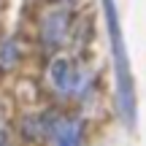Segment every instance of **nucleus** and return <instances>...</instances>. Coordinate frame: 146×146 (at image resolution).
I'll use <instances>...</instances> for the list:
<instances>
[{"label":"nucleus","mask_w":146,"mask_h":146,"mask_svg":"<svg viewBox=\"0 0 146 146\" xmlns=\"http://www.w3.org/2000/svg\"><path fill=\"white\" fill-rule=\"evenodd\" d=\"M106 8V25H108V38H111V57L116 68V89H119V114L127 127L135 125V89H133V76L127 65V52H125V38L119 30V16H116L114 0H103Z\"/></svg>","instance_id":"f257e3e1"},{"label":"nucleus","mask_w":146,"mask_h":146,"mask_svg":"<svg viewBox=\"0 0 146 146\" xmlns=\"http://www.w3.org/2000/svg\"><path fill=\"white\" fill-rule=\"evenodd\" d=\"M54 146H81V122L76 119H60L52 130Z\"/></svg>","instance_id":"7ed1b4c3"},{"label":"nucleus","mask_w":146,"mask_h":146,"mask_svg":"<svg viewBox=\"0 0 146 146\" xmlns=\"http://www.w3.org/2000/svg\"><path fill=\"white\" fill-rule=\"evenodd\" d=\"M3 62H14V60H16V46H14V43H5V46H3Z\"/></svg>","instance_id":"39448f33"},{"label":"nucleus","mask_w":146,"mask_h":146,"mask_svg":"<svg viewBox=\"0 0 146 146\" xmlns=\"http://www.w3.org/2000/svg\"><path fill=\"white\" fill-rule=\"evenodd\" d=\"M49 76H52V84L60 89V92H70V89L76 87V73H73V65H70V60H65V57L54 60Z\"/></svg>","instance_id":"20e7f679"},{"label":"nucleus","mask_w":146,"mask_h":146,"mask_svg":"<svg viewBox=\"0 0 146 146\" xmlns=\"http://www.w3.org/2000/svg\"><path fill=\"white\" fill-rule=\"evenodd\" d=\"M65 27H68V14L65 11H54V14H49L46 19H43V43H46L49 49H57L60 43L65 41Z\"/></svg>","instance_id":"f03ea898"}]
</instances>
